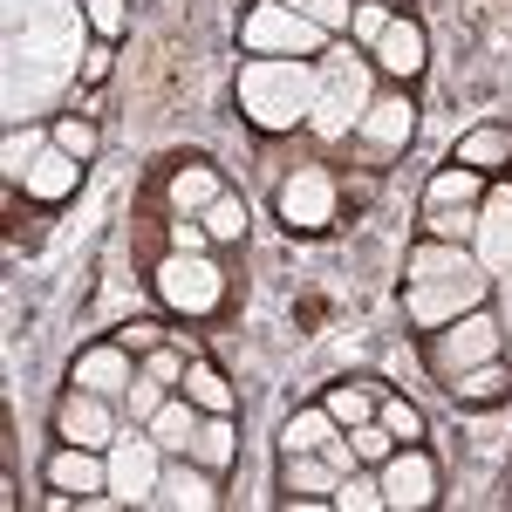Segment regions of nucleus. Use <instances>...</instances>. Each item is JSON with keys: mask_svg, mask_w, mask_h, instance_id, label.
Returning <instances> with one entry per match:
<instances>
[{"mask_svg": "<svg viewBox=\"0 0 512 512\" xmlns=\"http://www.w3.org/2000/svg\"><path fill=\"white\" fill-rule=\"evenodd\" d=\"M239 96H246V117H253V123L287 130V123H301L308 110H315L321 69H308V62H246Z\"/></svg>", "mask_w": 512, "mask_h": 512, "instance_id": "nucleus-1", "label": "nucleus"}, {"mask_svg": "<svg viewBox=\"0 0 512 512\" xmlns=\"http://www.w3.org/2000/svg\"><path fill=\"white\" fill-rule=\"evenodd\" d=\"M492 355H506V335H499V315H485V308L431 328V369L444 383L465 376V369H478V362H492Z\"/></svg>", "mask_w": 512, "mask_h": 512, "instance_id": "nucleus-2", "label": "nucleus"}, {"mask_svg": "<svg viewBox=\"0 0 512 512\" xmlns=\"http://www.w3.org/2000/svg\"><path fill=\"white\" fill-rule=\"evenodd\" d=\"M321 35H328V28H315L308 14H294L287 0H260V7L246 14V28H239V41H246L253 55H315Z\"/></svg>", "mask_w": 512, "mask_h": 512, "instance_id": "nucleus-3", "label": "nucleus"}, {"mask_svg": "<svg viewBox=\"0 0 512 512\" xmlns=\"http://www.w3.org/2000/svg\"><path fill=\"white\" fill-rule=\"evenodd\" d=\"M158 294L171 308H185V315H212L219 294H226V280H219V267L205 253H171L158 267Z\"/></svg>", "mask_w": 512, "mask_h": 512, "instance_id": "nucleus-4", "label": "nucleus"}, {"mask_svg": "<svg viewBox=\"0 0 512 512\" xmlns=\"http://www.w3.org/2000/svg\"><path fill=\"white\" fill-rule=\"evenodd\" d=\"M369 110V82L355 62H328L321 69V96H315V130L321 137H349V123H362Z\"/></svg>", "mask_w": 512, "mask_h": 512, "instance_id": "nucleus-5", "label": "nucleus"}, {"mask_svg": "<svg viewBox=\"0 0 512 512\" xmlns=\"http://www.w3.org/2000/svg\"><path fill=\"white\" fill-rule=\"evenodd\" d=\"M478 301H485V274H458V280H410V321L417 328H444V321L472 315Z\"/></svg>", "mask_w": 512, "mask_h": 512, "instance_id": "nucleus-6", "label": "nucleus"}, {"mask_svg": "<svg viewBox=\"0 0 512 512\" xmlns=\"http://www.w3.org/2000/svg\"><path fill=\"white\" fill-rule=\"evenodd\" d=\"M158 437H130L117 431V444H110V492L117 499H158Z\"/></svg>", "mask_w": 512, "mask_h": 512, "instance_id": "nucleus-7", "label": "nucleus"}, {"mask_svg": "<svg viewBox=\"0 0 512 512\" xmlns=\"http://www.w3.org/2000/svg\"><path fill=\"white\" fill-rule=\"evenodd\" d=\"M55 431L69 437V444L110 451V444H117V417H110V396H96V390H69V396H62V410H55Z\"/></svg>", "mask_w": 512, "mask_h": 512, "instance_id": "nucleus-8", "label": "nucleus"}, {"mask_svg": "<svg viewBox=\"0 0 512 512\" xmlns=\"http://www.w3.org/2000/svg\"><path fill=\"white\" fill-rule=\"evenodd\" d=\"M383 499H390L396 512H403V506L417 512V506H431V499H437V465L417 451V444H403V451L383 458Z\"/></svg>", "mask_w": 512, "mask_h": 512, "instance_id": "nucleus-9", "label": "nucleus"}, {"mask_svg": "<svg viewBox=\"0 0 512 512\" xmlns=\"http://www.w3.org/2000/svg\"><path fill=\"white\" fill-rule=\"evenodd\" d=\"M280 219L287 226H301V233H315V226H328L335 219V178L328 171H294L287 185H280Z\"/></svg>", "mask_w": 512, "mask_h": 512, "instance_id": "nucleus-10", "label": "nucleus"}, {"mask_svg": "<svg viewBox=\"0 0 512 512\" xmlns=\"http://www.w3.org/2000/svg\"><path fill=\"white\" fill-rule=\"evenodd\" d=\"M76 390H96V396H123L137 383V369H130V349L123 342H96V349L76 355V376H69Z\"/></svg>", "mask_w": 512, "mask_h": 512, "instance_id": "nucleus-11", "label": "nucleus"}, {"mask_svg": "<svg viewBox=\"0 0 512 512\" xmlns=\"http://www.w3.org/2000/svg\"><path fill=\"white\" fill-rule=\"evenodd\" d=\"M355 130H362L369 151H403V144L417 137V110H410V96H376Z\"/></svg>", "mask_w": 512, "mask_h": 512, "instance_id": "nucleus-12", "label": "nucleus"}, {"mask_svg": "<svg viewBox=\"0 0 512 512\" xmlns=\"http://www.w3.org/2000/svg\"><path fill=\"white\" fill-rule=\"evenodd\" d=\"M48 485H55V492H76V499H96V492L110 485V465H103L89 444H62V451L48 458Z\"/></svg>", "mask_w": 512, "mask_h": 512, "instance_id": "nucleus-13", "label": "nucleus"}, {"mask_svg": "<svg viewBox=\"0 0 512 512\" xmlns=\"http://www.w3.org/2000/svg\"><path fill=\"white\" fill-rule=\"evenodd\" d=\"M76 178H82V158H69L55 137H48V144L35 151V164L21 171V185H28L35 198H69V192H76Z\"/></svg>", "mask_w": 512, "mask_h": 512, "instance_id": "nucleus-14", "label": "nucleus"}, {"mask_svg": "<svg viewBox=\"0 0 512 512\" xmlns=\"http://www.w3.org/2000/svg\"><path fill=\"white\" fill-rule=\"evenodd\" d=\"M335 485H342V472L321 451H287V465H280V492L287 499H335Z\"/></svg>", "mask_w": 512, "mask_h": 512, "instance_id": "nucleus-15", "label": "nucleus"}, {"mask_svg": "<svg viewBox=\"0 0 512 512\" xmlns=\"http://www.w3.org/2000/svg\"><path fill=\"white\" fill-rule=\"evenodd\" d=\"M144 431L158 437L164 458H192V437H198V403L192 396H164V410L144 424Z\"/></svg>", "mask_w": 512, "mask_h": 512, "instance_id": "nucleus-16", "label": "nucleus"}, {"mask_svg": "<svg viewBox=\"0 0 512 512\" xmlns=\"http://www.w3.org/2000/svg\"><path fill=\"white\" fill-rule=\"evenodd\" d=\"M458 274H485L472 260V246H458V239H424L410 253V280H458Z\"/></svg>", "mask_w": 512, "mask_h": 512, "instance_id": "nucleus-17", "label": "nucleus"}, {"mask_svg": "<svg viewBox=\"0 0 512 512\" xmlns=\"http://www.w3.org/2000/svg\"><path fill=\"white\" fill-rule=\"evenodd\" d=\"M376 62H383L396 82H410L424 69V28H417V21H390V35L376 41Z\"/></svg>", "mask_w": 512, "mask_h": 512, "instance_id": "nucleus-18", "label": "nucleus"}, {"mask_svg": "<svg viewBox=\"0 0 512 512\" xmlns=\"http://www.w3.org/2000/svg\"><path fill=\"white\" fill-rule=\"evenodd\" d=\"M192 458L205 472H226L239 458V437H233V417H219V410H205L198 417V437H192Z\"/></svg>", "mask_w": 512, "mask_h": 512, "instance_id": "nucleus-19", "label": "nucleus"}, {"mask_svg": "<svg viewBox=\"0 0 512 512\" xmlns=\"http://www.w3.org/2000/svg\"><path fill=\"white\" fill-rule=\"evenodd\" d=\"M158 506H219V492H212V478H205V465H171V472L158 478Z\"/></svg>", "mask_w": 512, "mask_h": 512, "instance_id": "nucleus-20", "label": "nucleus"}, {"mask_svg": "<svg viewBox=\"0 0 512 512\" xmlns=\"http://www.w3.org/2000/svg\"><path fill=\"white\" fill-rule=\"evenodd\" d=\"M506 383H512L506 355H492V362H478V369H465V376H451L444 390L458 396V403H492V396H506Z\"/></svg>", "mask_w": 512, "mask_h": 512, "instance_id": "nucleus-21", "label": "nucleus"}, {"mask_svg": "<svg viewBox=\"0 0 512 512\" xmlns=\"http://www.w3.org/2000/svg\"><path fill=\"white\" fill-rule=\"evenodd\" d=\"M451 164H472V171H499V164H512V130H472L465 144H458V158Z\"/></svg>", "mask_w": 512, "mask_h": 512, "instance_id": "nucleus-22", "label": "nucleus"}, {"mask_svg": "<svg viewBox=\"0 0 512 512\" xmlns=\"http://www.w3.org/2000/svg\"><path fill=\"white\" fill-rule=\"evenodd\" d=\"M212 198H219V178H212L205 164H185V171L171 178V205H178V219H198Z\"/></svg>", "mask_w": 512, "mask_h": 512, "instance_id": "nucleus-23", "label": "nucleus"}, {"mask_svg": "<svg viewBox=\"0 0 512 512\" xmlns=\"http://www.w3.org/2000/svg\"><path fill=\"white\" fill-rule=\"evenodd\" d=\"M478 192H485V171H472V164H451V171H437L431 185H424V205H472Z\"/></svg>", "mask_w": 512, "mask_h": 512, "instance_id": "nucleus-24", "label": "nucleus"}, {"mask_svg": "<svg viewBox=\"0 0 512 512\" xmlns=\"http://www.w3.org/2000/svg\"><path fill=\"white\" fill-rule=\"evenodd\" d=\"M185 396H192L198 410H219V417H233V383H226L212 362H192V369H185Z\"/></svg>", "mask_w": 512, "mask_h": 512, "instance_id": "nucleus-25", "label": "nucleus"}, {"mask_svg": "<svg viewBox=\"0 0 512 512\" xmlns=\"http://www.w3.org/2000/svg\"><path fill=\"white\" fill-rule=\"evenodd\" d=\"M328 437H335V417L328 410H294L287 431H280V451H321Z\"/></svg>", "mask_w": 512, "mask_h": 512, "instance_id": "nucleus-26", "label": "nucleus"}, {"mask_svg": "<svg viewBox=\"0 0 512 512\" xmlns=\"http://www.w3.org/2000/svg\"><path fill=\"white\" fill-rule=\"evenodd\" d=\"M478 239L492 267H512V198H492V219H478Z\"/></svg>", "mask_w": 512, "mask_h": 512, "instance_id": "nucleus-27", "label": "nucleus"}, {"mask_svg": "<svg viewBox=\"0 0 512 512\" xmlns=\"http://www.w3.org/2000/svg\"><path fill=\"white\" fill-rule=\"evenodd\" d=\"M328 506H342V512H383L390 499H383V478H362V472H349L342 485H335V499Z\"/></svg>", "mask_w": 512, "mask_h": 512, "instance_id": "nucleus-28", "label": "nucleus"}, {"mask_svg": "<svg viewBox=\"0 0 512 512\" xmlns=\"http://www.w3.org/2000/svg\"><path fill=\"white\" fill-rule=\"evenodd\" d=\"M321 410H328V417H335V424H369V417H376V396L369 390H355V383H342V390H328V403H321Z\"/></svg>", "mask_w": 512, "mask_h": 512, "instance_id": "nucleus-29", "label": "nucleus"}, {"mask_svg": "<svg viewBox=\"0 0 512 512\" xmlns=\"http://www.w3.org/2000/svg\"><path fill=\"white\" fill-rule=\"evenodd\" d=\"M431 239H458V246H472V239H478V212H472V205H431Z\"/></svg>", "mask_w": 512, "mask_h": 512, "instance_id": "nucleus-30", "label": "nucleus"}, {"mask_svg": "<svg viewBox=\"0 0 512 512\" xmlns=\"http://www.w3.org/2000/svg\"><path fill=\"white\" fill-rule=\"evenodd\" d=\"M164 383L158 376H144V369H137V383H130V390H123V410H130V424H151V417H158L164 410Z\"/></svg>", "mask_w": 512, "mask_h": 512, "instance_id": "nucleus-31", "label": "nucleus"}, {"mask_svg": "<svg viewBox=\"0 0 512 512\" xmlns=\"http://www.w3.org/2000/svg\"><path fill=\"white\" fill-rule=\"evenodd\" d=\"M198 219H205V233H212V239H239V233H246V205H239L233 192H219Z\"/></svg>", "mask_w": 512, "mask_h": 512, "instance_id": "nucleus-32", "label": "nucleus"}, {"mask_svg": "<svg viewBox=\"0 0 512 512\" xmlns=\"http://www.w3.org/2000/svg\"><path fill=\"white\" fill-rule=\"evenodd\" d=\"M48 137H55V144H62L69 158H82V164L96 158V144H103V137H96V123H89V117H62L55 130H48Z\"/></svg>", "mask_w": 512, "mask_h": 512, "instance_id": "nucleus-33", "label": "nucleus"}, {"mask_svg": "<svg viewBox=\"0 0 512 512\" xmlns=\"http://www.w3.org/2000/svg\"><path fill=\"white\" fill-rule=\"evenodd\" d=\"M390 21H396V14L383 7V0H355V21H349V35L362 41V48H376V41L390 35Z\"/></svg>", "mask_w": 512, "mask_h": 512, "instance_id": "nucleus-34", "label": "nucleus"}, {"mask_svg": "<svg viewBox=\"0 0 512 512\" xmlns=\"http://www.w3.org/2000/svg\"><path fill=\"white\" fill-rule=\"evenodd\" d=\"M349 444H355V458H369V465H383V458L396 451V437H390V424H383V417L355 424V431H349Z\"/></svg>", "mask_w": 512, "mask_h": 512, "instance_id": "nucleus-35", "label": "nucleus"}, {"mask_svg": "<svg viewBox=\"0 0 512 512\" xmlns=\"http://www.w3.org/2000/svg\"><path fill=\"white\" fill-rule=\"evenodd\" d=\"M376 417H383V424H390V437H403V444H417V437H424V410H417V403H403V396L376 403Z\"/></svg>", "mask_w": 512, "mask_h": 512, "instance_id": "nucleus-36", "label": "nucleus"}, {"mask_svg": "<svg viewBox=\"0 0 512 512\" xmlns=\"http://www.w3.org/2000/svg\"><path fill=\"white\" fill-rule=\"evenodd\" d=\"M287 7H294V14H308V21H315V28H328V35L355 21V0H287Z\"/></svg>", "mask_w": 512, "mask_h": 512, "instance_id": "nucleus-37", "label": "nucleus"}, {"mask_svg": "<svg viewBox=\"0 0 512 512\" xmlns=\"http://www.w3.org/2000/svg\"><path fill=\"white\" fill-rule=\"evenodd\" d=\"M144 376H158L164 390H178L185 383V342H164V349L144 355Z\"/></svg>", "mask_w": 512, "mask_h": 512, "instance_id": "nucleus-38", "label": "nucleus"}, {"mask_svg": "<svg viewBox=\"0 0 512 512\" xmlns=\"http://www.w3.org/2000/svg\"><path fill=\"white\" fill-rule=\"evenodd\" d=\"M212 233H205V219H171V253H205Z\"/></svg>", "mask_w": 512, "mask_h": 512, "instance_id": "nucleus-39", "label": "nucleus"}, {"mask_svg": "<svg viewBox=\"0 0 512 512\" xmlns=\"http://www.w3.org/2000/svg\"><path fill=\"white\" fill-rule=\"evenodd\" d=\"M117 342H123L130 355H151V349H164V328H158V321H130Z\"/></svg>", "mask_w": 512, "mask_h": 512, "instance_id": "nucleus-40", "label": "nucleus"}, {"mask_svg": "<svg viewBox=\"0 0 512 512\" xmlns=\"http://www.w3.org/2000/svg\"><path fill=\"white\" fill-rule=\"evenodd\" d=\"M123 21H130L123 0H89V28H96V35H123Z\"/></svg>", "mask_w": 512, "mask_h": 512, "instance_id": "nucleus-41", "label": "nucleus"}, {"mask_svg": "<svg viewBox=\"0 0 512 512\" xmlns=\"http://www.w3.org/2000/svg\"><path fill=\"white\" fill-rule=\"evenodd\" d=\"M110 76V48H89V55H82V82H103Z\"/></svg>", "mask_w": 512, "mask_h": 512, "instance_id": "nucleus-42", "label": "nucleus"}, {"mask_svg": "<svg viewBox=\"0 0 512 512\" xmlns=\"http://www.w3.org/2000/svg\"><path fill=\"white\" fill-rule=\"evenodd\" d=\"M499 335H506V349H512V301H506V315H499Z\"/></svg>", "mask_w": 512, "mask_h": 512, "instance_id": "nucleus-43", "label": "nucleus"}]
</instances>
